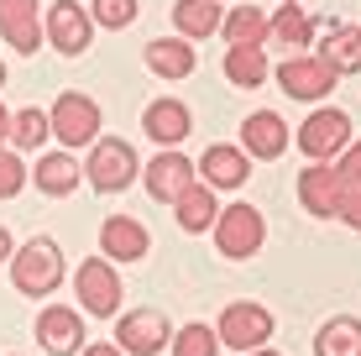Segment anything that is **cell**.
<instances>
[{
	"label": "cell",
	"instance_id": "obj_1",
	"mask_svg": "<svg viewBox=\"0 0 361 356\" xmlns=\"http://www.w3.org/2000/svg\"><path fill=\"white\" fill-rule=\"evenodd\" d=\"M63 252H58L53 236H32L27 247L11 252V283L16 293H27V299H47V293H58L63 283Z\"/></svg>",
	"mask_w": 361,
	"mask_h": 356
},
{
	"label": "cell",
	"instance_id": "obj_2",
	"mask_svg": "<svg viewBox=\"0 0 361 356\" xmlns=\"http://www.w3.org/2000/svg\"><path fill=\"white\" fill-rule=\"evenodd\" d=\"M209 231H215L220 257H235V262L257 257V252H262V241H267V220H262L257 204H231V210H220Z\"/></svg>",
	"mask_w": 361,
	"mask_h": 356
},
{
	"label": "cell",
	"instance_id": "obj_3",
	"mask_svg": "<svg viewBox=\"0 0 361 356\" xmlns=\"http://www.w3.org/2000/svg\"><path fill=\"white\" fill-rule=\"evenodd\" d=\"M73 293H79V304L94 314V320H110V314L121 309V299H126L121 273H116L110 257H90V262L73 267Z\"/></svg>",
	"mask_w": 361,
	"mask_h": 356
},
{
	"label": "cell",
	"instance_id": "obj_4",
	"mask_svg": "<svg viewBox=\"0 0 361 356\" xmlns=\"http://www.w3.org/2000/svg\"><path fill=\"white\" fill-rule=\"evenodd\" d=\"M47 126H53V142H63L68 152H73V147H94L99 142V105L90 100V94L68 90V94H58V100H53Z\"/></svg>",
	"mask_w": 361,
	"mask_h": 356
},
{
	"label": "cell",
	"instance_id": "obj_5",
	"mask_svg": "<svg viewBox=\"0 0 361 356\" xmlns=\"http://www.w3.org/2000/svg\"><path fill=\"white\" fill-rule=\"evenodd\" d=\"M136 173H142V168H136V147H131V142H121V137H99V142L90 147L84 178H90L99 194H121Z\"/></svg>",
	"mask_w": 361,
	"mask_h": 356
},
{
	"label": "cell",
	"instance_id": "obj_6",
	"mask_svg": "<svg viewBox=\"0 0 361 356\" xmlns=\"http://www.w3.org/2000/svg\"><path fill=\"white\" fill-rule=\"evenodd\" d=\"M215 336H220V346H231V351L246 356V351H257V346H267V340H272V309H267V304H252V299L226 304Z\"/></svg>",
	"mask_w": 361,
	"mask_h": 356
},
{
	"label": "cell",
	"instance_id": "obj_7",
	"mask_svg": "<svg viewBox=\"0 0 361 356\" xmlns=\"http://www.w3.org/2000/svg\"><path fill=\"white\" fill-rule=\"evenodd\" d=\"M345 142H351V116L345 110H314V116L298 126V147H304V157L309 163H335V157L345 152Z\"/></svg>",
	"mask_w": 361,
	"mask_h": 356
},
{
	"label": "cell",
	"instance_id": "obj_8",
	"mask_svg": "<svg viewBox=\"0 0 361 356\" xmlns=\"http://www.w3.org/2000/svg\"><path fill=\"white\" fill-rule=\"evenodd\" d=\"M335 73L319 53H293L288 63L278 68V84H283V94H293V100H304V105H314V100H325V94L335 90Z\"/></svg>",
	"mask_w": 361,
	"mask_h": 356
},
{
	"label": "cell",
	"instance_id": "obj_9",
	"mask_svg": "<svg viewBox=\"0 0 361 356\" xmlns=\"http://www.w3.org/2000/svg\"><path fill=\"white\" fill-rule=\"evenodd\" d=\"M168 340H173V325H168L163 309H131L116 325V346L126 356H157Z\"/></svg>",
	"mask_w": 361,
	"mask_h": 356
},
{
	"label": "cell",
	"instance_id": "obj_10",
	"mask_svg": "<svg viewBox=\"0 0 361 356\" xmlns=\"http://www.w3.org/2000/svg\"><path fill=\"white\" fill-rule=\"evenodd\" d=\"M42 37L58 47V53H68V58H79V53H90V37H94V16L79 6V0H58L53 11H47V27Z\"/></svg>",
	"mask_w": 361,
	"mask_h": 356
},
{
	"label": "cell",
	"instance_id": "obj_11",
	"mask_svg": "<svg viewBox=\"0 0 361 356\" xmlns=\"http://www.w3.org/2000/svg\"><path fill=\"white\" fill-rule=\"evenodd\" d=\"M298 204H304L314 220H335V215H341L345 189H341L335 163H309L304 173H298Z\"/></svg>",
	"mask_w": 361,
	"mask_h": 356
},
{
	"label": "cell",
	"instance_id": "obj_12",
	"mask_svg": "<svg viewBox=\"0 0 361 356\" xmlns=\"http://www.w3.org/2000/svg\"><path fill=\"white\" fill-rule=\"evenodd\" d=\"M293 131L283 126L278 110H252V116L241 121V152L246 157H262V163H278L283 152H288Z\"/></svg>",
	"mask_w": 361,
	"mask_h": 356
},
{
	"label": "cell",
	"instance_id": "obj_13",
	"mask_svg": "<svg viewBox=\"0 0 361 356\" xmlns=\"http://www.w3.org/2000/svg\"><path fill=\"white\" fill-rule=\"evenodd\" d=\"M194 173H199V168L189 163V157H183L178 147H168V152H157L152 163H147L142 178H147V194H152L157 204H173V200L194 183Z\"/></svg>",
	"mask_w": 361,
	"mask_h": 356
},
{
	"label": "cell",
	"instance_id": "obj_14",
	"mask_svg": "<svg viewBox=\"0 0 361 356\" xmlns=\"http://www.w3.org/2000/svg\"><path fill=\"white\" fill-rule=\"evenodd\" d=\"M199 178H204L209 189H241V183L252 178V157H246L235 142H215V147H204V157H199Z\"/></svg>",
	"mask_w": 361,
	"mask_h": 356
},
{
	"label": "cell",
	"instance_id": "obj_15",
	"mask_svg": "<svg viewBox=\"0 0 361 356\" xmlns=\"http://www.w3.org/2000/svg\"><path fill=\"white\" fill-rule=\"evenodd\" d=\"M142 126H147V137H152L157 147H178L194 131V116H189V105H183V100L157 94V100L142 110Z\"/></svg>",
	"mask_w": 361,
	"mask_h": 356
},
{
	"label": "cell",
	"instance_id": "obj_16",
	"mask_svg": "<svg viewBox=\"0 0 361 356\" xmlns=\"http://www.w3.org/2000/svg\"><path fill=\"white\" fill-rule=\"evenodd\" d=\"M37 340L53 356H73V351H84V320L68 304H47V309L37 314Z\"/></svg>",
	"mask_w": 361,
	"mask_h": 356
},
{
	"label": "cell",
	"instance_id": "obj_17",
	"mask_svg": "<svg viewBox=\"0 0 361 356\" xmlns=\"http://www.w3.org/2000/svg\"><path fill=\"white\" fill-rule=\"evenodd\" d=\"M147 247H152V236H147L142 220L131 215H116L99 226V257H110V262H142Z\"/></svg>",
	"mask_w": 361,
	"mask_h": 356
},
{
	"label": "cell",
	"instance_id": "obj_18",
	"mask_svg": "<svg viewBox=\"0 0 361 356\" xmlns=\"http://www.w3.org/2000/svg\"><path fill=\"white\" fill-rule=\"evenodd\" d=\"M37 0H0V37H6L16 53H37L42 47V21H37Z\"/></svg>",
	"mask_w": 361,
	"mask_h": 356
},
{
	"label": "cell",
	"instance_id": "obj_19",
	"mask_svg": "<svg viewBox=\"0 0 361 356\" xmlns=\"http://www.w3.org/2000/svg\"><path fill=\"white\" fill-rule=\"evenodd\" d=\"M194 63H199V53L183 37H152V42H147V68H152L157 79H189Z\"/></svg>",
	"mask_w": 361,
	"mask_h": 356
},
{
	"label": "cell",
	"instance_id": "obj_20",
	"mask_svg": "<svg viewBox=\"0 0 361 356\" xmlns=\"http://www.w3.org/2000/svg\"><path fill=\"white\" fill-rule=\"evenodd\" d=\"M79 178H84V168L73 163V152H42V157H37V168H32V183L42 194H53V200L73 194V189H79Z\"/></svg>",
	"mask_w": 361,
	"mask_h": 356
},
{
	"label": "cell",
	"instance_id": "obj_21",
	"mask_svg": "<svg viewBox=\"0 0 361 356\" xmlns=\"http://www.w3.org/2000/svg\"><path fill=\"white\" fill-rule=\"evenodd\" d=\"M220 21H226L220 0H178V6H173V27L183 32V42H204V37H215Z\"/></svg>",
	"mask_w": 361,
	"mask_h": 356
},
{
	"label": "cell",
	"instance_id": "obj_22",
	"mask_svg": "<svg viewBox=\"0 0 361 356\" xmlns=\"http://www.w3.org/2000/svg\"><path fill=\"white\" fill-rule=\"evenodd\" d=\"M267 37L278 47H293V53H304L309 42H314V16H309L298 0H283V11L267 21Z\"/></svg>",
	"mask_w": 361,
	"mask_h": 356
},
{
	"label": "cell",
	"instance_id": "obj_23",
	"mask_svg": "<svg viewBox=\"0 0 361 356\" xmlns=\"http://www.w3.org/2000/svg\"><path fill=\"white\" fill-rule=\"evenodd\" d=\"M173 215H178V226L189 231V236H194V231H209V226H215V215H220V204H215V189L194 178L189 189H183L178 200H173Z\"/></svg>",
	"mask_w": 361,
	"mask_h": 356
},
{
	"label": "cell",
	"instance_id": "obj_24",
	"mask_svg": "<svg viewBox=\"0 0 361 356\" xmlns=\"http://www.w3.org/2000/svg\"><path fill=\"white\" fill-rule=\"evenodd\" d=\"M314 356H361V320L356 314H335V320L319 325Z\"/></svg>",
	"mask_w": 361,
	"mask_h": 356
},
{
	"label": "cell",
	"instance_id": "obj_25",
	"mask_svg": "<svg viewBox=\"0 0 361 356\" xmlns=\"http://www.w3.org/2000/svg\"><path fill=\"white\" fill-rule=\"evenodd\" d=\"M220 37H226L231 47H262L267 42V16L257 6H235V11H226V21H220Z\"/></svg>",
	"mask_w": 361,
	"mask_h": 356
},
{
	"label": "cell",
	"instance_id": "obj_26",
	"mask_svg": "<svg viewBox=\"0 0 361 356\" xmlns=\"http://www.w3.org/2000/svg\"><path fill=\"white\" fill-rule=\"evenodd\" d=\"M267 73H272V63H267L262 47H231V53H226V79L241 84V90L267 84Z\"/></svg>",
	"mask_w": 361,
	"mask_h": 356
},
{
	"label": "cell",
	"instance_id": "obj_27",
	"mask_svg": "<svg viewBox=\"0 0 361 356\" xmlns=\"http://www.w3.org/2000/svg\"><path fill=\"white\" fill-rule=\"evenodd\" d=\"M11 142H16L21 152H37L42 142H53V126H47V110H37V105L16 110V116H11Z\"/></svg>",
	"mask_w": 361,
	"mask_h": 356
},
{
	"label": "cell",
	"instance_id": "obj_28",
	"mask_svg": "<svg viewBox=\"0 0 361 356\" xmlns=\"http://www.w3.org/2000/svg\"><path fill=\"white\" fill-rule=\"evenodd\" d=\"M168 351L173 356H220V336L209 325H183V330H173V340H168Z\"/></svg>",
	"mask_w": 361,
	"mask_h": 356
},
{
	"label": "cell",
	"instance_id": "obj_29",
	"mask_svg": "<svg viewBox=\"0 0 361 356\" xmlns=\"http://www.w3.org/2000/svg\"><path fill=\"white\" fill-rule=\"evenodd\" d=\"M325 63L335 68V73H356L361 68V53H356V32H345V27H335L330 32V42H325Z\"/></svg>",
	"mask_w": 361,
	"mask_h": 356
},
{
	"label": "cell",
	"instance_id": "obj_30",
	"mask_svg": "<svg viewBox=\"0 0 361 356\" xmlns=\"http://www.w3.org/2000/svg\"><path fill=\"white\" fill-rule=\"evenodd\" d=\"M90 16L99 21V27H110V32H116V27H131V21H136V0H94Z\"/></svg>",
	"mask_w": 361,
	"mask_h": 356
},
{
	"label": "cell",
	"instance_id": "obj_31",
	"mask_svg": "<svg viewBox=\"0 0 361 356\" xmlns=\"http://www.w3.org/2000/svg\"><path fill=\"white\" fill-rule=\"evenodd\" d=\"M21 183H27V168H21V152H6L0 147V200H16Z\"/></svg>",
	"mask_w": 361,
	"mask_h": 356
},
{
	"label": "cell",
	"instance_id": "obj_32",
	"mask_svg": "<svg viewBox=\"0 0 361 356\" xmlns=\"http://www.w3.org/2000/svg\"><path fill=\"white\" fill-rule=\"evenodd\" d=\"M335 173H341L345 194H361V142H345V152L335 157Z\"/></svg>",
	"mask_w": 361,
	"mask_h": 356
},
{
	"label": "cell",
	"instance_id": "obj_33",
	"mask_svg": "<svg viewBox=\"0 0 361 356\" xmlns=\"http://www.w3.org/2000/svg\"><path fill=\"white\" fill-rule=\"evenodd\" d=\"M341 220L351 231H361V194H345V204H341Z\"/></svg>",
	"mask_w": 361,
	"mask_h": 356
},
{
	"label": "cell",
	"instance_id": "obj_34",
	"mask_svg": "<svg viewBox=\"0 0 361 356\" xmlns=\"http://www.w3.org/2000/svg\"><path fill=\"white\" fill-rule=\"evenodd\" d=\"M11 252H16V241H11V231L0 226V262H11Z\"/></svg>",
	"mask_w": 361,
	"mask_h": 356
},
{
	"label": "cell",
	"instance_id": "obj_35",
	"mask_svg": "<svg viewBox=\"0 0 361 356\" xmlns=\"http://www.w3.org/2000/svg\"><path fill=\"white\" fill-rule=\"evenodd\" d=\"M84 356H126V351H121L116 340H110V346H84Z\"/></svg>",
	"mask_w": 361,
	"mask_h": 356
},
{
	"label": "cell",
	"instance_id": "obj_36",
	"mask_svg": "<svg viewBox=\"0 0 361 356\" xmlns=\"http://www.w3.org/2000/svg\"><path fill=\"white\" fill-rule=\"evenodd\" d=\"M11 142V116H6V105H0V147Z\"/></svg>",
	"mask_w": 361,
	"mask_h": 356
},
{
	"label": "cell",
	"instance_id": "obj_37",
	"mask_svg": "<svg viewBox=\"0 0 361 356\" xmlns=\"http://www.w3.org/2000/svg\"><path fill=\"white\" fill-rule=\"evenodd\" d=\"M246 356H283V351H272V346H257V351H246Z\"/></svg>",
	"mask_w": 361,
	"mask_h": 356
},
{
	"label": "cell",
	"instance_id": "obj_38",
	"mask_svg": "<svg viewBox=\"0 0 361 356\" xmlns=\"http://www.w3.org/2000/svg\"><path fill=\"white\" fill-rule=\"evenodd\" d=\"M351 32H356V53H361V27H351Z\"/></svg>",
	"mask_w": 361,
	"mask_h": 356
},
{
	"label": "cell",
	"instance_id": "obj_39",
	"mask_svg": "<svg viewBox=\"0 0 361 356\" xmlns=\"http://www.w3.org/2000/svg\"><path fill=\"white\" fill-rule=\"evenodd\" d=\"M0 84H6V63H0Z\"/></svg>",
	"mask_w": 361,
	"mask_h": 356
}]
</instances>
